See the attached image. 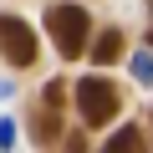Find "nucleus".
<instances>
[{"label":"nucleus","mask_w":153,"mask_h":153,"mask_svg":"<svg viewBox=\"0 0 153 153\" xmlns=\"http://www.w3.org/2000/svg\"><path fill=\"white\" fill-rule=\"evenodd\" d=\"M117 107H123V97H117V87L107 82V76H82V82H76V112H82L87 128L112 123Z\"/></svg>","instance_id":"obj_2"},{"label":"nucleus","mask_w":153,"mask_h":153,"mask_svg":"<svg viewBox=\"0 0 153 153\" xmlns=\"http://www.w3.org/2000/svg\"><path fill=\"white\" fill-rule=\"evenodd\" d=\"M117 56H123V36H117V31H102V36L92 41V61H97V66H112Z\"/></svg>","instance_id":"obj_4"},{"label":"nucleus","mask_w":153,"mask_h":153,"mask_svg":"<svg viewBox=\"0 0 153 153\" xmlns=\"http://www.w3.org/2000/svg\"><path fill=\"white\" fill-rule=\"evenodd\" d=\"M148 51H153V31H148Z\"/></svg>","instance_id":"obj_10"},{"label":"nucleus","mask_w":153,"mask_h":153,"mask_svg":"<svg viewBox=\"0 0 153 153\" xmlns=\"http://www.w3.org/2000/svg\"><path fill=\"white\" fill-rule=\"evenodd\" d=\"M61 133V123H56V107H46V112H36V143H51Z\"/></svg>","instance_id":"obj_6"},{"label":"nucleus","mask_w":153,"mask_h":153,"mask_svg":"<svg viewBox=\"0 0 153 153\" xmlns=\"http://www.w3.org/2000/svg\"><path fill=\"white\" fill-rule=\"evenodd\" d=\"M0 56L10 66H31L36 61V31L21 16H0Z\"/></svg>","instance_id":"obj_3"},{"label":"nucleus","mask_w":153,"mask_h":153,"mask_svg":"<svg viewBox=\"0 0 153 153\" xmlns=\"http://www.w3.org/2000/svg\"><path fill=\"white\" fill-rule=\"evenodd\" d=\"M143 148V138H138V128H117V138L102 148V153H138Z\"/></svg>","instance_id":"obj_5"},{"label":"nucleus","mask_w":153,"mask_h":153,"mask_svg":"<svg viewBox=\"0 0 153 153\" xmlns=\"http://www.w3.org/2000/svg\"><path fill=\"white\" fill-rule=\"evenodd\" d=\"M10 143H16V128H10V123H0V148H10Z\"/></svg>","instance_id":"obj_8"},{"label":"nucleus","mask_w":153,"mask_h":153,"mask_svg":"<svg viewBox=\"0 0 153 153\" xmlns=\"http://www.w3.org/2000/svg\"><path fill=\"white\" fill-rule=\"evenodd\" d=\"M46 31H51V41H56V51H61L66 61L92 46V16H87L82 5H51V10H46Z\"/></svg>","instance_id":"obj_1"},{"label":"nucleus","mask_w":153,"mask_h":153,"mask_svg":"<svg viewBox=\"0 0 153 153\" xmlns=\"http://www.w3.org/2000/svg\"><path fill=\"white\" fill-rule=\"evenodd\" d=\"M133 76H138L143 87H153V51H138L133 56Z\"/></svg>","instance_id":"obj_7"},{"label":"nucleus","mask_w":153,"mask_h":153,"mask_svg":"<svg viewBox=\"0 0 153 153\" xmlns=\"http://www.w3.org/2000/svg\"><path fill=\"white\" fill-rule=\"evenodd\" d=\"M66 153H87V143H82V138L71 133V138H66Z\"/></svg>","instance_id":"obj_9"}]
</instances>
